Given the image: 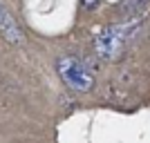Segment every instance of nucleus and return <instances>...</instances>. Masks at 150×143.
Wrapping results in <instances>:
<instances>
[{
    "label": "nucleus",
    "instance_id": "obj_1",
    "mask_svg": "<svg viewBox=\"0 0 150 143\" xmlns=\"http://www.w3.org/2000/svg\"><path fill=\"white\" fill-rule=\"evenodd\" d=\"M128 40H130V27L128 25H103L94 34L96 56L108 63L119 61L125 51Z\"/></svg>",
    "mask_w": 150,
    "mask_h": 143
},
{
    "label": "nucleus",
    "instance_id": "obj_2",
    "mask_svg": "<svg viewBox=\"0 0 150 143\" xmlns=\"http://www.w3.org/2000/svg\"><path fill=\"white\" fill-rule=\"evenodd\" d=\"M56 72L61 76V81L74 92H90L96 83L92 72L76 56H61L56 61Z\"/></svg>",
    "mask_w": 150,
    "mask_h": 143
},
{
    "label": "nucleus",
    "instance_id": "obj_3",
    "mask_svg": "<svg viewBox=\"0 0 150 143\" xmlns=\"http://www.w3.org/2000/svg\"><path fill=\"white\" fill-rule=\"evenodd\" d=\"M0 36L5 38V40H9L11 45L23 43V31H20L18 23L13 20V16L2 5H0Z\"/></svg>",
    "mask_w": 150,
    "mask_h": 143
},
{
    "label": "nucleus",
    "instance_id": "obj_4",
    "mask_svg": "<svg viewBox=\"0 0 150 143\" xmlns=\"http://www.w3.org/2000/svg\"><path fill=\"white\" fill-rule=\"evenodd\" d=\"M148 5H150V0H123V2H121V11H123L130 20H134L146 11Z\"/></svg>",
    "mask_w": 150,
    "mask_h": 143
},
{
    "label": "nucleus",
    "instance_id": "obj_5",
    "mask_svg": "<svg viewBox=\"0 0 150 143\" xmlns=\"http://www.w3.org/2000/svg\"><path fill=\"white\" fill-rule=\"evenodd\" d=\"M83 2V7H85V9H94V7L99 5V0H81Z\"/></svg>",
    "mask_w": 150,
    "mask_h": 143
}]
</instances>
